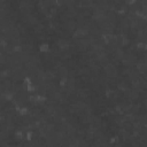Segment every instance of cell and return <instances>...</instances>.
<instances>
[{
    "label": "cell",
    "mask_w": 147,
    "mask_h": 147,
    "mask_svg": "<svg viewBox=\"0 0 147 147\" xmlns=\"http://www.w3.org/2000/svg\"><path fill=\"white\" fill-rule=\"evenodd\" d=\"M49 49H51V45H49L48 41H42V42H40V44L38 45V51H39L40 53H42V54L49 52Z\"/></svg>",
    "instance_id": "cell-1"
},
{
    "label": "cell",
    "mask_w": 147,
    "mask_h": 147,
    "mask_svg": "<svg viewBox=\"0 0 147 147\" xmlns=\"http://www.w3.org/2000/svg\"><path fill=\"white\" fill-rule=\"evenodd\" d=\"M17 114L20 117H25L29 115V107L28 106H20L18 110H17Z\"/></svg>",
    "instance_id": "cell-2"
},
{
    "label": "cell",
    "mask_w": 147,
    "mask_h": 147,
    "mask_svg": "<svg viewBox=\"0 0 147 147\" xmlns=\"http://www.w3.org/2000/svg\"><path fill=\"white\" fill-rule=\"evenodd\" d=\"M33 138H34V131L33 130H26L25 131V140L31 141Z\"/></svg>",
    "instance_id": "cell-3"
}]
</instances>
